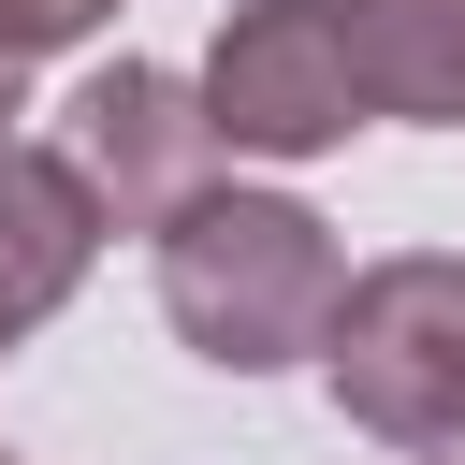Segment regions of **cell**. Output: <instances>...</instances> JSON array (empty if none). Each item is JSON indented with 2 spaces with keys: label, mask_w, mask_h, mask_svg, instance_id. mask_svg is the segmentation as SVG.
Here are the masks:
<instances>
[{
  "label": "cell",
  "mask_w": 465,
  "mask_h": 465,
  "mask_svg": "<svg viewBox=\"0 0 465 465\" xmlns=\"http://www.w3.org/2000/svg\"><path fill=\"white\" fill-rule=\"evenodd\" d=\"M334 291H349V247H334V218H305L291 189H203V203L160 218V320H174L218 378L320 363Z\"/></svg>",
  "instance_id": "cell-1"
},
{
  "label": "cell",
  "mask_w": 465,
  "mask_h": 465,
  "mask_svg": "<svg viewBox=\"0 0 465 465\" xmlns=\"http://www.w3.org/2000/svg\"><path fill=\"white\" fill-rule=\"evenodd\" d=\"M334 421L378 450H465V247H392L334 291L320 334Z\"/></svg>",
  "instance_id": "cell-2"
},
{
  "label": "cell",
  "mask_w": 465,
  "mask_h": 465,
  "mask_svg": "<svg viewBox=\"0 0 465 465\" xmlns=\"http://www.w3.org/2000/svg\"><path fill=\"white\" fill-rule=\"evenodd\" d=\"M189 87H203V116H218V160H320V145L363 131L334 0H232Z\"/></svg>",
  "instance_id": "cell-3"
},
{
  "label": "cell",
  "mask_w": 465,
  "mask_h": 465,
  "mask_svg": "<svg viewBox=\"0 0 465 465\" xmlns=\"http://www.w3.org/2000/svg\"><path fill=\"white\" fill-rule=\"evenodd\" d=\"M58 160H73V189L102 203V232H160L174 203L218 189V116H203L189 73H160V58H102V73L58 102Z\"/></svg>",
  "instance_id": "cell-4"
},
{
  "label": "cell",
  "mask_w": 465,
  "mask_h": 465,
  "mask_svg": "<svg viewBox=\"0 0 465 465\" xmlns=\"http://www.w3.org/2000/svg\"><path fill=\"white\" fill-rule=\"evenodd\" d=\"M87 262H102V203L73 189V160H58V145L0 131V349H15V334H44V320L87 291Z\"/></svg>",
  "instance_id": "cell-5"
},
{
  "label": "cell",
  "mask_w": 465,
  "mask_h": 465,
  "mask_svg": "<svg viewBox=\"0 0 465 465\" xmlns=\"http://www.w3.org/2000/svg\"><path fill=\"white\" fill-rule=\"evenodd\" d=\"M334 29H349L363 116L465 131V0H334Z\"/></svg>",
  "instance_id": "cell-6"
},
{
  "label": "cell",
  "mask_w": 465,
  "mask_h": 465,
  "mask_svg": "<svg viewBox=\"0 0 465 465\" xmlns=\"http://www.w3.org/2000/svg\"><path fill=\"white\" fill-rule=\"evenodd\" d=\"M116 0H0V58L29 73V58H58V44H87Z\"/></svg>",
  "instance_id": "cell-7"
},
{
  "label": "cell",
  "mask_w": 465,
  "mask_h": 465,
  "mask_svg": "<svg viewBox=\"0 0 465 465\" xmlns=\"http://www.w3.org/2000/svg\"><path fill=\"white\" fill-rule=\"evenodd\" d=\"M15 116H29V102H15V58H0V131H15Z\"/></svg>",
  "instance_id": "cell-8"
},
{
  "label": "cell",
  "mask_w": 465,
  "mask_h": 465,
  "mask_svg": "<svg viewBox=\"0 0 465 465\" xmlns=\"http://www.w3.org/2000/svg\"><path fill=\"white\" fill-rule=\"evenodd\" d=\"M0 465H15V450H0Z\"/></svg>",
  "instance_id": "cell-9"
}]
</instances>
